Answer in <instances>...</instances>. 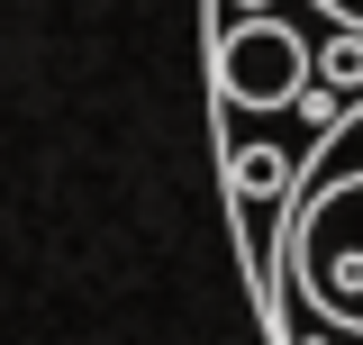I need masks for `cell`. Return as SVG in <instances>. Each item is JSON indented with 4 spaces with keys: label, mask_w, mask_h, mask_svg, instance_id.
Listing matches in <instances>:
<instances>
[{
    "label": "cell",
    "mask_w": 363,
    "mask_h": 345,
    "mask_svg": "<svg viewBox=\"0 0 363 345\" xmlns=\"http://www.w3.org/2000/svg\"><path fill=\"white\" fill-rule=\"evenodd\" d=\"M255 291L272 345H363V91L309 146Z\"/></svg>",
    "instance_id": "obj_1"
},
{
    "label": "cell",
    "mask_w": 363,
    "mask_h": 345,
    "mask_svg": "<svg viewBox=\"0 0 363 345\" xmlns=\"http://www.w3.org/2000/svg\"><path fill=\"white\" fill-rule=\"evenodd\" d=\"M318 91V37L281 9L218 18V119H300Z\"/></svg>",
    "instance_id": "obj_2"
},
{
    "label": "cell",
    "mask_w": 363,
    "mask_h": 345,
    "mask_svg": "<svg viewBox=\"0 0 363 345\" xmlns=\"http://www.w3.org/2000/svg\"><path fill=\"white\" fill-rule=\"evenodd\" d=\"M309 18H336V28H363V0H300Z\"/></svg>",
    "instance_id": "obj_3"
}]
</instances>
